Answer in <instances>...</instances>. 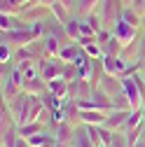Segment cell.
<instances>
[{"label":"cell","instance_id":"1","mask_svg":"<svg viewBox=\"0 0 145 147\" xmlns=\"http://www.w3.org/2000/svg\"><path fill=\"white\" fill-rule=\"evenodd\" d=\"M38 98L40 96H33V94H28V91H21V94H16L9 100L7 110H9V115H12L16 126H21L26 121H33V105H35Z\"/></svg>","mask_w":145,"mask_h":147},{"label":"cell","instance_id":"2","mask_svg":"<svg viewBox=\"0 0 145 147\" xmlns=\"http://www.w3.org/2000/svg\"><path fill=\"white\" fill-rule=\"evenodd\" d=\"M122 91H124V96L129 98V103H131V110H140V107H143L145 91H143V86L136 82L133 72H129V75H124V77H122Z\"/></svg>","mask_w":145,"mask_h":147},{"label":"cell","instance_id":"3","mask_svg":"<svg viewBox=\"0 0 145 147\" xmlns=\"http://www.w3.org/2000/svg\"><path fill=\"white\" fill-rule=\"evenodd\" d=\"M136 26H131L129 21H124V19H119L115 26H112V35H115V38L126 47V45H131L133 40H136Z\"/></svg>","mask_w":145,"mask_h":147},{"label":"cell","instance_id":"4","mask_svg":"<svg viewBox=\"0 0 145 147\" xmlns=\"http://www.w3.org/2000/svg\"><path fill=\"white\" fill-rule=\"evenodd\" d=\"M63 63H66V61H61V59H45V61H40V77H42L45 82H51V80L61 77Z\"/></svg>","mask_w":145,"mask_h":147},{"label":"cell","instance_id":"5","mask_svg":"<svg viewBox=\"0 0 145 147\" xmlns=\"http://www.w3.org/2000/svg\"><path fill=\"white\" fill-rule=\"evenodd\" d=\"M42 56L45 59H59V51H61V42L54 33H45L42 35Z\"/></svg>","mask_w":145,"mask_h":147},{"label":"cell","instance_id":"6","mask_svg":"<svg viewBox=\"0 0 145 147\" xmlns=\"http://www.w3.org/2000/svg\"><path fill=\"white\" fill-rule=\"evenodd\" d=\"M129 115H131V110H110V115H108V119H105L103 126L110 128V131H117V128H122V131H124Z\"/></svg>","mask_w":145,"mask_h":147},{"label":"cell","instance_id":"7","mask_svg":"<svg viewBox=\"0 0 145 147\" xmlns=\"http://www.w3.org/2000/svg\"><path fill=\"white\" fill-rule=\"evenodd\" d=\"M77 119L82 124H96V126H103L105 119H108V112L105 110H80Z\"/></svg>","mask_w":145,"mask_h":147},{"label":"cell","instance_id":"8","mask_svg":"<svg viewBox=\"0 0 145 147\" xmlns=\"http://www.w3.org/2000/svg\"><path fill=\"white\" fill-rule=\"evenodd\" d=\"M16 68L21 70V75H24L26 82L40 77V61H19V65H16Z\"/></svg>","mask_w":145,"mask_h":147},{"label":"cell","instance_id":"9","mask_svg":"<svg viewBox=\"0 0 145 147\" xmlns=\"http://www.w3.org/2000/svg\"><path fill=\"white\" fill-rule=\"evenodd\" d=\"M82 51V45H77V42H70V45H66V47H61V51H59V59L61 61H66V63H72L77 59V54Z\"/></svg>","mask_w":145,"mask_h":147},{"label":"cell","instance_id":"10","mask_svg":"<svg viewBox=\"0 0 145 147\" xmlns=\"http://www.w3.org/2000/svg\"><path fill=\"white\" fill-rule=\"evenodd\" d=\"M42 128H45V121H40V119L26 121V124L19 126V136H21V138H30V136H35V133H42Z\"/></svg>","mask_w":145,"mask_h":147},{"label":"cell","instance_id":"11","mask_svg":"<svg viewBox=\"0 0 145 147\" xmlns=\"http://www.w3.org/2000/svg\"><path fill=\"white\" fill-rule=\"evenodd\" d=\"M68 86H70V82H66L63 77H56V80L47 82V89L51 91V94H56V96H63V98H68Z\"/></svg>","mask_w":145,"mask_h":147},{"label":"cell","instance_id":"12","mask_svg":"<svg viewBox=\"0 0 145 147\" xmlns=\"http://www.w3.org/2000/svg\"><path fill=\"white\" fill-rule=\"evenodd\" d=\"M63 33H66V38H70V40H80V16L77 19H68L63 24Z\"/></svg>","mask_w":145,"mask_h":147},{"label":"cell","instance_id":"13","mask_svg":"<svg viewBox=\"0 0 145 147\" xmlns=\"http://www.w3.org/2000/svg\"><path fill=\"white\" fill-rule=\"evenodd\" d=\"M98 5H101V0H77L75 9H77V14H80V16H87V14L96 12V7H98Z\"/></svg>","mask_w":145,"mask_h":147},{"label":"cell","instance_id":"14","mask_svg":"<svg viewBox=\"0 0 145 147\" xmlns=\"http://www.w3.org/2000/svg\"><path fill=\"white\" fill-rule=\"evenodd\" d=\"M49 7H51V12H54V16H56L59 24H66V21L70 19V9H68L63 3H59V0H56V3H51Z\"/></svg>","mask_w":145,"mask_h":147},{"label":"cell","instance_id":"15","mask_svg":"<svg viewBox=\"0 0 145 147\" xmlns=\"http://www.w3.org/2000/svg\"><path fill=\"white\" fill-rule=\"evenodd\" d=\"M72 133H75V128H72L68 121H63V124H56V140H63V142H70L72 140Z\"/></svg>","mask_w":145,"mask_h":147},{"label":"cell","instance_id":"16","mask_svg":"<svg viewBox=\"0 0 145 147\" xmlns=\"http://www.w3.org/2000/svg\"><path fill=\"white\" fill-rule=\"evenodd\" d=\"M19 128H12V126H7V128H3V147H16V142H19Z\"/></svg>","mask_w":145,"mask_h":147},{"label":"cell","instance_id":"17","mask_svg":"<svg viewBox=\"0 0 145 147\" xmlns=\"http://www.w3.org/2000/svg\"><path fill=\"white\" fill-rule=\"evenodd\" d=\"M9 59H12V49H9L7 42H3V47H0V61H3V65L9 63Z\"/></svg>","mask_w":145,"mask_h":147},{"label":"cell","instance_id":"18","mask_svg":"<svg viewBox=\"0 0 145 147\" xmlns=\"http://www.w3.org/2000/svg\"><path fill=\"white\" fill-rule=\"evenodd\" d=\"M59 3H63V5L68 7V9H72V7H75V5H77V3H75V0H59Z\"/></svg>","mask_w":145,"mask_h":147},{"label":"cell","instance_id":"19","mask_svg":"<svg viewBox=\"0 0 145 147\" xmlns=\"http://www.w3.org/2000/svg\"><path fill=\"white\" fill-rule=\"evenodd\" d=\"M51 147H70V142H63V140H56Z\"/></svg>","mask_w":145,"mask_h":147},{"label":"cell","instance_id":"20","mask_svg":"<svg viewBox=\"0 0 145 147\" xmlns=\"http://www.w3.org/2000/svg\"><path fill=\"white\" fill-rule=\"evenodd\" d=\"M122 5H124V7H131V5H133V0H122Z\"/></svg>","mask_w":145,"mask_h":147},{"label":"cell","instance_id":"21","mask_svg":"<svg viewBox=\"0 0 145 147\" xmlns=\"http://www.w3.org/2000/svg\"><path fill=\"white\" fill-rule=\"evenodd\" d=\"M140 72L145 75V61H140Z\"/></svg>","mask_w":145,"mask_h":147},{"label":"cell","instance_id":"22","mask_svg":"<svg viewBox=\"0 0 145 147\" xmlns=\"http://www.w3.org/2000/svg\"><path fill=\"white\" fill-rule=\"evenodd\" d=\"M140 28L145 30V14H143V19H140Z\"/></svg>","mask_w":145,"mask_h":147},{"label":"cell","instance_id":"23","mask_svg":"<svg viewBox=\"0 0 145 147\" xmlns=\"http://www.w3.org/2000/svg\"><path fill=\"white\" fill-rule=\"evenodd\" d=\"M131 147H133V145H131Z\"/></svg>","mask_w":145,"mask_h":147},{"label":"cell","instance_id":"24","mask_svg":"<svg viewBox=\"0 0 145 147\" xmlns=\"http://www.w3.org/2000/svg\"><path fill=\"white\" fill-rule=\"evenodd\" d=\"M70 147H72V145H70Z\"/></svg>","mask_w":145,"mask_h":147}]
</instances>
